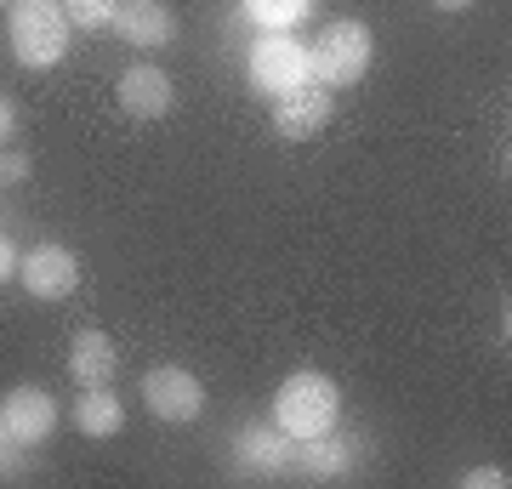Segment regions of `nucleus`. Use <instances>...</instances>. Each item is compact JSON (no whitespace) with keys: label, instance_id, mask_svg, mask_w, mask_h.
<instances>
[{"label":"nucleus","instance_id":"f257e3e1","mask_svg":"<svg viewBox=\"0 0 512 489\" xmlns=\"http://www.w3.org/2000/svg\"><path fill=\"white\" fill-rule=\"evenodd\" d=\"M6 35H12V57L23 69H57L69 57V18L63 0H12L6 6Z\"/></svg>","mask_w":512,"mask_h":489},{"label":"nucleus","instance_id":"f03ea898","mask_svg":"<svg viewBox=\"0 0 512 489\" xmlns=\"http://www.w3.org/2000/svg\"><path fill=\"white\" fill-rule=\"evenodd\" d=\"M342 421V387L319 370H296V376L279 381L274 393V427L285 438H313V433H330Z\"/></svg>","mask_w":512,"mask_h":489},{"label":"nucleus","instance_id":"7ed1b4c3","mask_svg":"<svg viewBox=\"0 0 512 489\" xmlns=\"http://www.w3.org/2000/svg\"><path fill=\"white\" fill-rule=\"evenodd\" d=\"M370 57H376V40H370V29L359 18H336L319 29V40L308 46V69L319 86L342 91L353 86V80H365Z\"/></svg>","mask_w":512,"mask_h":489},{"label":"nucleus","instance_id":"20e7f679","mask_svg":"<svg viewBox=\"0 0 512 489\" xmlns=\"http://www.w3.org/2000/svg\"><path fill=\"white\" fill-rule=\"evenodd\" d=\"M143 410L154 421H171V427H188V421H200L205 410V381L183 364H154L143 376Z\"/></svg>","mask_w":512,"mask_h":489},{"label":"nucleus","instance_id":"39448f33","mask_svg":"<svg viewBox=\"0 0 512 489\" xmlns=\"http://www.w3.org/2000/svg\"><path fill=\"white\" fill-rule=\"evenodd\" d=\"M251 86L256 91H268V97H285V91H296V86H308L313 80V69H308V46L302 40H291V35H262L251 46Z\"/></svg>","mask_w":512,"mask_h":489},{"label":"nucleus","instance_id":"423d86ee","mask_svg":"<svg viewBox=\"0 0 512 489\" xmlns=\"http://www.w3.org/2000/svg\"><path fill=\"white\" fill-rule=\"evenodd\" d=\"M18 285L35 302H69L80 290V256L69 245H35L29 256H18Z\"/></svg>","mask_w":512,"mask_h":489},{"label":"nucleus","instance_id":"0eeeda50","mask_svg":"<svg viewBox=\"0 0 512 489\" xmlns=\"http://www.w3.org/2000/svg\"><path fill=\"white\" fill-rule=\"evenodd\" d=\"M0 427L12 433V444L18 450H35V444H46L57 427V399L46 393V387H12L6 399H0Z\"/></svg>","mask_w":512,"mask_h":489},{"label":"nucleus","instance_id":"6e6552de","mask_svg":"<svg viewBox=\"0 0 512 489\" xmlns=\"http://www.w3.org/2000/svg\"><path fill=\"white\" fill-rule=\"evenodd\" d=\"M330 114H336V97H330V86H319V80H308V86L274 97V131L285 137V143H308V137H319V131L330 126Z\"/></svg>","mask_w":512,"mask_h":489},{"label":"nucleus","instance_id":"1a4fd4ad","mask_svg":"<svg viewBox=\"0 0 512 489\" xmlns=\"http://www.w3.org/2000/svg\"><path fill=\"white\" fill-rule=\"evenodd\" d=\"M109 29L126 40V46H137V52H160V46L177 40V12H171L165 0H120Z\"/></svg>","mask_w":512,"mask_h":489},{"label":"nucleus","instance_id":"9d476101","mask_svg":"<svg viewBox=\"0 0 512 489\" xmlns=\"http://www.w3.org/2000/svg\"><path fill=\"white\" fill-rule=\"evenodd\" d=\"M177 103V91H171V74L154 69V63H137V69L120 74V109L131 120H165Z\"/></svg>","mask_w":512,"mask_h":489},{"label":"nucleus","instance_id":"9b49d317","mask_svg":"<svg viewBox=\"0 0 512 489\" xmlns=\"http://www.w3.org/2000/svg\"><path fill=\"white\" fill-rule=\"evenodd\" d=\"M353 461H359V438H342L336 427L313 433V438H296V450H291V467L308 472V478H348Z\"/></svg>","mask_w":512,"mask_h":489},{"label":"nucleus","instance_id":"f8f14e48","mask_svg":"<svg viewBox=\"0 0 512 489\" xmlns=\"http://www.w3.org/2000/svg\"><path fill=\"white\" fill-rule=\"evenodd\" d=\"M114 370H120V353H114V336L109 330H74V342H69V376L80 381V387H109Z\"/></svg>","mask_w":512,"mask_h":489},{"label":"nucleus","instance_id":"ddd939ff","mask_svg":"<svg viewBox=\"0 0 512 489\" xmlns=\"http://www.w3.org/2000/svg\"><path fill=\"white\" fill-rule=\"evenodd\" d=\"M74 427L86 438H120L126 433V404L114 399L109 387H80V399H74Z\"/></svg>","mask_w":512,"mask_h":489},{"label":"nucleus","instance_id":"4468645a","mask_svg":"<svg viewBox=\"0 0 512 489\" xmlns=\"http://www.w3.org/2000/svg\"><path fill=\"white\" fill-rule=\"evenodd\" d=\"M291 450H296V438H285L274 421H256V427L239 433V461L251 472H285L291 467Z\"/></svg>","mask_w":512,"mask_h":489},{"label":"nucleus","instance_id":"2eb2a0df","mask_svg":"<svg viewBox=\"0 0 512 489\" xmlns=\"http://www.w3.org/2000/svg\"><path fill=\"white\" fill-rule=\"evenodd\" d=\"M239 6L262 35H291L296 23L313 18V0H239Z\"/></svg>","mask_w":512,"mask_h":489},{"label":"nucleus","instance_id":"dca6fc26","mask_svg":"<svg viewBox=\"0 0 512 489\" xmlns=\"http://www.w3.org/2000/svg\"><path fill=\"white\" fill-rule=\"evenodd\" d=\"M114 6L120 0H63V18H69V29H109L114 23Z\"/></svg>","mask_w":512,"mask_h":489},{"label":"nucleus","instance_id":"f3484780","mask_svg":"<svg viewBox=\"0 0 512 489\" xmlns=\"http://www.w3.org/2000/svg\"><path fill=\"white\" fill-rule=\"evenodd\" d=\"M29 177V154L23 148H0V182H23Z\"/></svg>","mask_w":512,"mask_h":489},{"label":"nucleus","instance_id":"a211bd4d","mask_svg":"<svg viewBox=\"0 0 512 489\" xmlns=\"http://www.w3.org/2000/svg\"><path fill=\"white\" fill-rule=\"evenodd\" d=\"M461 489H507V467H473L461 478Z\"/></svg>","mask_w":512,"mask_h":489},{"label":"nucleus","instance_id":"6ab92c4d","mask_svg":"<svg viewBox=\"0 0 512 489\" xmlns=\"http://www.w3.org/2000/svg\"><path fill=\"white\" fill-rule=\"evenodd\" d=\"M6 279H18V251H12V239L0 234V285Z\"/></svg>","mask_w":512,"mask_h":489},{"label":"nucleus","instance_id":"aec40b11","mask_svg":"<svg viewBox=\"0 0 512 489\" xmlns=\"http://www.w3.org/2000/svg\"><path fill=\"white\" fill-rule=\"evenodd\" d=\"M12 131H18V109H12V97H0V148H6Z\"/></svg>","mask_w":512,"mask_h":489},{"label":"nucleus","instance_id":"412c9836","mask_svg":"<svg viewBox=\"0 0 512 489\" xmlns=\"http://www.w3.org/2000/svg\"><path fill=\"white\" fill-rule=\"evenodd\" d=\"M12 450H18V444H12V433H6V427H0V467L12 461Z\"/></svg>","mask_w":512,"mask_h":489},{"label":"nucleus","instance_id":"4be33fe9","mask_svg":"<svg viewBox=\"0 0 512 489\" xmlns=\"http://www.w3.org/2000/svg\"><path fill=\"white\" fill-rule=\"evenodd\" d=\"M439 12H461V6H473V0H433Z\"/></svg>","mask_w":512,"mask_h":489},{"label":"nucleus","instance_id":"5701e85b","mask_svg":"<svg viewBox=\"0 0 512 489\" xmlns=\"http://www.w3.org/2000/svg\"><path fill=\"white\" fill-rule=\"evenodd\" d=\"M0 6H12V0H0Z\"/></svg>","mask_w":512,"mask_h":489}]
</instances>
